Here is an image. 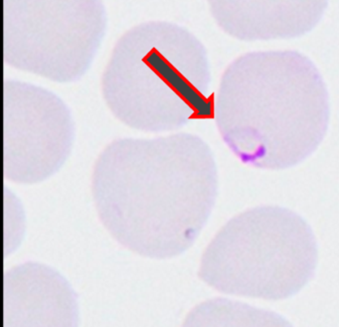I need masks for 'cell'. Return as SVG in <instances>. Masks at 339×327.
Returning a JSON list of instances; mask_svg holds the SVG:
<instances>
[{
    "instance_id": "cell-1",
    "label": "cell",
    "mask_w": 339,
    "mask_h": 327,
    "mask_svg": "<svg viewBox=\"0 0 339 327\" xmlns=\"http://www.w3.org/2000/svg\"><path fill=\"white\" fill-rule=\"evenodd\" d=\"M217 110L231 149L263 169H284L307 158L323 140L329 121L323 79L295 51H258L234 61Z\"/></svg>"
},
{
    "instance_id": "cell-2",
    "label": "cell",
    "mask_w": 339,
    "mask_h": 327,
    "mask_svg": "<svg viewBox=\"0 0 339 327\" xmlns=\"http://www.w3.org/2000/svg\"><path fill=\"white\" fill-rule=\"evenodd\" d=\"M318 249L310 226L279 206H260L232 218L205 250L198 275L226 294L281 300L314 276Z\"/></svg>"
},
{
    "instance_id": "cell-3",
    "label": "cell",
    "mask_w": 339,
    "mask_h": 327,
    "mask_svg": "<svg viewBox=\"0 0 339 327\" xmlns=\"http://www.w3.org/2000/svg\"><path fill=\"white\" fill-rule=\"evenodd\" d=\"M78 295L54 269L26 262L4 273V327H78Z\"/></svg>"
},
{
    "instance_id": "cell-4",
    "label": "cell",
    "mask_w": 339,
    "mask_h": 327,
    "mask_svg": "<svg viewBox=\"0 0 339 327\" xmlns=\"http://www.w3.org/2000/svg\"><path fill=\"white\" fill-rule=\"evenodd\" d=\"M229 5V3H228ZM233 21L226 23L243 40H272L299 36L314 27L325 11L322 1L233 2Z\"/></svg>"
},
{
    "instance_id": "cell-5",
    "label": "cell",
    "mask_w": 339,
    "mask_h": 327,
    "mask_svg": "<svg viewBox=\"0 0 339 327\" xmlns=\"http://www.w3.org/2000/svg\"><path fill=\"white\" fill-rule=\"evenodd\" d=\"M182 327H293L281 315L228 298H212L196 305Z\"/></svg>"
}]
</instances>
